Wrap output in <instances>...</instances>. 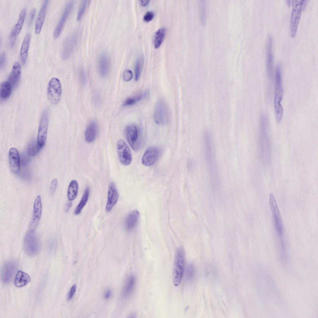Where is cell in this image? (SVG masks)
Returning a JSON list of instances; mask_svg holds the SVG:
<instances>
[{
	"label": "cell",
	"mask_w": 318,
	"mask_h": 318,
	"mask_svg": "<svg viewBox=\"0 0 318 318\" xmlns=\"http://www.w3.org/2000/svg\"><path fill=\"white\" fill-rule=\"evenodd\" d=\"M203 138L206 159L211 182L212 186L216 187H218L220 184V178L215 158L212 137L210 133L206 130L204 132Z\"/></svg>",
	"instance_id": "1"
},
{
	"label": "cell",
	"mask_w": 318,
	"mask_h": 318,
	"mask_svg": "<svg viewBox=\"0 0 318 318\" xmlns=\"http://www.w3.org/2000/svg\"><path fill=\"white\" fill-rule=\"evenodd\" d=\"M280 66L278 63L276 66L275 77L274 107L276 121L279 122L281 120L283 109L281 104L283 96Z\"/></svg>",
	"instance_id": "2"
},
{
	"label": "cell",
	"mask_w": 318,
	"mask_h": 318,
	"mask_svg": "<svg viewBox=\"0 0 318 318\" xmlns=\"http://www.w3.org/2000/svg\"><path fill=\"white\" fill-rule=\"evenodd\" d=\"M185 252L182 247L177 249L174 259L172 272V280L174 285L178 286L180 283L183 275L185 265Z\"/></svg>",
	"instance_id": "3"
},
{
	"label": "cell",
	"mask_w": 318,
	"mask_h": 318,
	"mask_svg": "<svg viewBox=\"0 0 318 318\" xmlns=\"http://www.w3.org/2000/svg\"><path fill=\"white\" fill-rule=\"evenodd\" d=\"M269 204L273 220L274 227L279 239L281 249L285 248L283 240L282 220L276 200L272 193L269 194Z\"/></svg>",
	"instance_id": "4"
},
{
	"label": "cell",
	"mask_w": 318,
	"mask_h": 318,
	"mask_svg": "<svg viewBox=\"0 0 318 318\" xmlns=\"http://www.w3.org/2000/svg\"><path fill=\"white\" fill-rule=\"evenodd\" d=\"M40 242L37 235L32 229L26 234L24 240V247L25 252L28 256H36L40 249Z\"/></svg>",
	"instance_id": "5"
},
{
	"label": "cell",
	"mask_w": 318,
	"mask_h": 318,
	"mask_svg": "<svg viewBox=\"0 0 318 318\" xmlns=\"http://www.w3.org/2000/svg\"><path fill=\"white\" fill-rule=\"evenodd\" d=\"M170 118V113L166 102L163 99L157 102L154 110V118L157 124L163 125L168 123Z\"/></svg>",
	"instance_id": "6"
},
{
	"label": "cell",
	"mask_w": 318,
	"mask_h": 318,
	"mask_svg": "<svg viewBox=\"0 0 318 318\" xmlns=\"http://www.w3.org/2000/svg\"><path fill=\"white\" fill-rule=\"evenodd\" d=\"M125 136L129 144L135 151L141 148L142 144V138L139 129L134 125L127 126L125 129Z\"/></svg>",
	"instance_id": "7"
},
{
	"label": "cell",
	"mask_w": 318,
	"mask_h": 318,
	"mask_svg": "<svg viewBox=\"0 0 318 318\" xmlns=\"http://www.w3.org/2000/svg\"><path fill=\"white\" fill-rule=\"evenodd\" d=\"M304 0L292 1V10L290 20V34L292 37L296 35L301 17Z\"/></svg>",
	"instance_id": "8"
},
{
	"label": "cell",
	"mask_w": 318,
	"mask_h": 318,
	"mask_svg": "<svg viewBox=\"0 0 318 318\" xmlns=\"http://www.w3.org/2000/svg\"><path fill=\"white\" fill-rule=\"evenodd\" d=\"M61 84L60 80L53 77L49 80L47 87V95L50 101L54 104H57L61 96Z\"/></svg>",
	"instance_id": "9"
},
{
	"label": "cell",
	"mask_w": 318,
	"mask_h": 318,
	"mask_svg": "<svg viewBox=\"0 0 318 318\" xmlns=\"http://www.w3.org/2000/svg\"><path fill=\"white\" fill-rule=\"evenodd\" d=\"M49 123L48 113L47 110L43 112L39 127L37 142L42 148L46 143Z\"/></svg>",
	"instance_id": "10"
},
{
	"label": "cell",
	"mask_w": 318,
	"mask_h": 318,
	"mask_svg": "<svg viewBox=\"0 0 318 318\" xmlns=\"http://www.w3.org/2000/svg\"><path fill=\"white\" fill-rule=\"evenodd\" d=\"M116 148L120 162L125 166L129 165L132 161V155L128 145L124 141L120 139L117 142Z\"/></svg>",
	"instance_id": "11"
},
{
	"label": "cell",
	"mask_w": 318,
	"mask_h": 318,
	"mask_svg": "<svg viewBox=\"0 0 318 318\" xmlns=\"http://www.w3.org/2000/svg\"><path fill=\"white\" fill-rule=\"evenodd\" d=\"M161 153V149L158 147L151 146L148 147L142 157V164L146 166L153 165L158 160Z\"/></svg>",
	"instance_id": "12"
},
{
	"label": "cell",
	"mask_w": 318,
	"mask_h": 318,
	"mask_svg": "<svg viewBox=\"0 0 318 318\" xmlns=\"http://www.w3.org/2000/svg\"><path fill=\"white\" fill-rule=\"evenodd\" d=\"M18 266V263L15 260H10L5 263L1 272L2 279L4 283L7 284L11 282Z\"/></svg>",
	"instance_id": "13"
},
{
	"label": "cell",
	"mask_w": 318,
	"mask_h": 318,
	"mask_svg": "<svg viewBox=\"0 0 318 318\" xmlns=\"http://www.w3.org/2000/svg\"><path fill=\"white\" fill-rule=\"evenodd\" d=\"M74 1H69L66 4L62 16L56 26L53 33V37L57 39L60 35L63 27L74 5Z\"/></svg>",
	"instance_id": "14"
},
{
	"label": "cell",
	"mask_w": 318,
	"mask_h": 318,
	"mask_svg": "<svg viewBox=\"0 0 318 318\" xmlns=\"http://www.w3.org/2000/svg\"><path fill=\"white\" fill-rule=\"evenodd\" d=\"M9 158L11 170L15 174H18L20 169V159L19 153L16 148H12L10 149Z\"/></svg>",
	"instance_id": "15"
},
{
	"label": "cell",
	"mask_w": 318,
	"mask_h": 318,
	"mask_svg": "<svg viewBox=\"0 0 318 318\" xmlns=\"http://www.w3.org/2000/svg\"><path fill=\"white\" fill-rule=\"evenodd\" d=\"M33 216L31 223V229L34 230L38 225L40 219L42 211V204L40 195H38L34 203Z\"/></svg>",
	"instance_id": "16"
},
{
	"label": "cell",
	"mask_w": 318,
	"mask_h": 318,
	"mask_svg": "<svg viewBox=\"0 0 318 318\" xmlns=\"http://www.w3.org/2000/svg\"><path fill=\"white\" fill-rule=\"evenodd\" d=\"M273 60L272 39L270 36L268 38L266 44V69L267 75L270 80L273 78Z\"/></svg>",
	"instance_id": "17"
},
{
	"label": "cell",
	"mask_w": 318,
	"mask_h": 318,
	"mask_svg": "<svg viewBox=\"0 0 318 318\" xmlns=\"http://www.w3.org/2000/svg\"><path fill=\"white\" fill-rule=\"evenodd\" d=\"M118 198V194L115 183L111 182L109 186L108 192L107 201L106 207V211L109 212L112 209L117 203Z\"/></svg>",
	"instance_id": "18"
},
{
	"label": "cell",
	"mask_w": 318,
	"mask_h": 318,
	"mask_svg": "<svg viewBox=\"0 0 318 318\" xmlns=\"http://www.w3.org/2000/svg\"><path fill=\"white\" fill-rule=\"evenodd\" d=\"M76 37V34L73 33L70 35L66 40L62 52V58L63 59L66 60L70 56L74 48Z\"/></svg>",
	"instance_id": "19"
},
{
	"label": "cell",
	"mask_w": 318,
	"mask_h": 318,
	"mask_svg": "<svg viewBox=\"0 0 318 318\" xmlns=\"http://www.w3.org/2000/svg\"><path fill=\"white\" fill-rule=\"evenodd\" d=\"M21 71V68L20 64L17 61L15 62L9 75L8 81L11 84L12 88L15 87L18 83Z\"/></svg>",
	"instance_id": "20"
},
{
	"label": "cell",
	"mask_w": 318,
	"mask_h": 318,
	"mask_svg": "<svg viewBox=\"0 0 318 318\" xmlns=\"http://www.w3.org/2000/svg\"><path fill=\"white\" fill-rule=\"evenodd\" d=\"M98 68L101 75L105 77L108 74L110 67V60L108 55L103 53L100 56L98 61Z\"/></svg>",
	"instance_id": "21"
},
{
	"label": "cell",
	"mask_w": 318,
	"mask_h": 318,
	"mask_svg": "<svg viewBox=\"0 0 318 318\" xmlns=\"http://www.w3.org/2000/svg\"><path fill=\"white\" fill-rule=\"evenodd\" d=\"M48 1L44 0L39 13L35 23V32L37 34L40 33L44 20L48 4Z\"/></svg>",
	"instance_id": "22"
},
{
	"label": "cell",
	"mask_w": 318,
	"mask_h": 318,
	"mask_svg": "<svg viewBox=\"0 0 318 318\" xmlns=\"http://www.w3.org/2000/svg\"><path fill=\"white\" fill-rule=\"evenodd\" d=\"M136 279L133 275H129L127 278L122 290V296L125 298L129 297L132 294L135 286Z\"/></svg>",
	"instance_id": "23"
},
{
	"label": "cell",
	"mask_w": 318,
	"mask_h": 318,
	"mask_svg": "<svg viewBox=\"0 0 318 318\" xmlns=\"http://www.w3.org/2000/svg\"><path fill=\"white\" fill-rule=\"evenodd\" d=\"M139 212L137 210H134L128 214L125 222V229L128 231L132 230L136 226L139 217Z\"/></svg>",
	"instance_id": "24"
},
{
	"label": "cell",
	"mask_w": 318,
	"mask_h": 318,
	"mask_svg": "<svg viewBox=\"0 0 318 318\" xmlns=\"http://www.w3.org/2000/svg\"><path fill=\"white\" fill-rule=\"evenodd\" d=\"M98 127L95 121H91L88 125L85 132V139L88 143L93 142L98 134Z\"/></svg>",
	"instance_id": "25"
},
{
	"label": "cell",
	"mask_w": 318,
	"mask_h": 318,
	"mask_svg": "<svg viewBox=\"0 0 318 318\" xmlns=\"http://www.w3.org/2000/svg\"><path fill=\"white\" fill-rule=\"evenodd\" d=\"M30 39V34L29 33H27L24 37L21 46L20 55L23 65L25 64L27 58Z\"/></svg>",
	"instance_id": "26"
},
{
	"label": "cell",
	"mask_w": 318,
	"mask_h": 318,
	"mask_svg": "<svg viewBox=\"0 0 318 318\" xmlns=\"http://www.w3.org/2000/svg\"><path fill=\"white\" fill-rule=\"evenodd\" d=\"M30 280V277L28 274L21 270H18L15 278L14 284L16 287H20L26 285Z\"/></svg>",
	"instance_id": "27"
},
{
	"label": "cell",
	"mask_w": 318,
	"mask_h": 318,
	"mask_svg": "<svg viewBox=\"0 0 318 318\" xmlns=\"http://www.w3.org/2000/svg\"><path fill=\"white\" fill-rule=\"evenodd\" d=\"M166 32V28H162L158 30L155 33L154 45L155 48H158L161 46L164 39Z\"/></svg>",
	"instance_id": "28"
},
{
	"label": "cell",
	"mask_w": 318,
	"mask_h": 318,
	"mask_svg": "<svg viewBox=\"0 0 318 318\" xmlns=\"http://www.w3.org/2000/svg\"><path fill=\"white\" fill-rule=\"evenodd\" d=\"M78 189V185L75 180H72L70 182L67 191V197L69 200L71 201L76 198Z\"/></svg>",
	"instance_id": "29"
},
{
	"label": "cell",
	"mask_w": 318,
	"mask_h": 318,
	"mask_svg": "<svg viewBox=\"0 0 318 318\" xmlns=\"http://www.w3.org/2000/svg\"><path fill=\"white\" fill-rule=\"evenodd\" d=\"M89 193V189L87 187L85 189L80 201L75 210L74 213L75 215H79L80 213L88 202Z\"/></svg>",
	"instance_id": "30"
},
{
	"label": "cell",
	"mask_w": 318,
	"mask_h": 318,
	"mask_svg": "<svg viewBox=\"0 0 318 318\" xmlns=\"http://www.w3.org/2000/svg\"><path fill=\"white\" fill-rule=\"evenodd\" d=\"M10 84L8 81H4L0 85V97L3 100L8 99L10 97L12 89Z\"/></svg>",
	"instance_id": "31"
},
{
	"label": "cell",
	"mask_w": 318,
	"mask_h": 318,
	"mask_svg": "<svg viewBox=\"0 0 318 318\" xmlns=\"http://www.w3.org/2000/svg\"><path fill=\"white\" fill-rule=\"evenodd\" d=\"M27 10L26 8H23L20 11L19 18L17 22L15 25L12 30L16 34H19L22 29L25 17L26 15Z\"/></svg>",
	"instance_id": "32"
},
{
	"label": "cell",
	"mask_w": 318,
	"mask_h": 318,
	"mask_svg": "<svg viewBox=\"0 0 318 318\" xmlns=\"http://www.w3.org/2000/svg\"><path fill=\"white\" fill-rule=\"evenodd\" d=\"M144 64V57L143 55L139 56L137 59L135 66V80H138L141 75Z\"/></svg>",
	"instance_id": "33"
},
{
	"label": "cell",
	"mask_w": 318,
	"mask_h": 318,
	"mask_svg": "<svg viewBox=\"0 0 318 318\" xmlns=\"http://www.w3.org/2000/svg\"><path fill=\"white\" fill-rule=\"evenodd\" d=\"M147 94V93L144 92L129 98L125 101L123 105L124 106H128L135 104L145 98Z\"/></svg>",
	"instance_id": "34"
},
{
	"label": "cell",
	"mask_w": 318,
	"mask_h": 318,
	"mask_svg": "<svg viewBox=\"0 0 318 318\" xmlns=\"http://www.w3.org/2000/svg\"><path fill=\"white\" fill-rule=\"evenodd\" d=\"M41 148L37 141L33 140L29 145L27 150L28 154L30 156H35L39 153Z\"/></svg>",
	"instance_id": "35"
},
{
	"label": "cell",
	"mask_w": 318,
	"mask_h": 318,
	"mask_svg": "<svg viewBox=\"0 0 318 318\" xmlns=\"http://www.w3.org/2000/svg\"><path fill=\"white\" fill-rule=\"evenodd\" d=\"M200 19L202 25L205 23L206 19V3L204 1H201L199 5Z\"/></svg>",
	"instance_id": "36"
},
{
	"label": "cell",
	"mask_w": 318,
	"mask_h": 318,
	"mask_svg": "<svg viewBox=\"0 0 318 318\" xmlns=\"http://www.w3.org/2000/svg\"><path fill=\"white\" fill-rule=\"evenodd\" d=\"M87 3V1L86 0H83L81 2L77 14V20H79L83 16L85 11Z\"/></svg>",
	"instance_id": "37"
},
{
	"label": "cell",
	"mask_w": 318,
	"mask_h": 318,
	"mask_svg": "<svg viewBox=\"0 0 318 318\" xmlns=\"http://www.w3.org/2000/svg\"><path fill=\"white\" fill-rule=\"evenodd\" d=\"M56 179H53L51 182L49 187V192L50 195H53L55 192L57 185Z\"/></svg>",
	"instance_id": "38"
},
{
	"label": "cell",
	"mask_w": 318,
	"mask_h": 318,
	"mask_svg": "<svg viewBox=\"0 0 318 318\" xmlns=\"http://www.w3.org/2000/svg\"><path fill=\"white\" fill-rule=\"evenodd\" d=\"M133 77V74L131 71L127 69L124 72L123 77L124 80L126 81H128L131 80Z\"/></svg>",
	"instance_id": "39"
},
{
	"label": "cell",
	"mask_w": 318,
	"mask_h": 318,
	"mask_svg": "<svg viewBox=\"0 0 318 318\" xmlns=\"http://www.w3.org/2000/svg\"><path fill=\"white\" fill-rule=\"evenodd\" d=\"M154 14L152 11H148L143 17V20L146 22H148L153 18Z\"/></svg>",
	"instance_id": "40"
},
{
	"label": "cell",
	"mask_w": 318,
	"mask_h": 318,
	"mask_svg": "<svg viewBox=\"0 0 318 318\" xmlns=\"http://www.w3.org/2000/svg\"><path fill=\"white\" fill-rule=\"evenodd\" d=\"M36 9L33 8L31 10L29 15L28 24L29 26L30 25L34 18L36 13Z\"/></svg>",
	"instance_id": "41"
},
{
	"label": "cell",
	"mask_w": 318,
	"mask_h": 318,
	"mask_svg": "<svg viewBox=\"0 0 318 318\" xmlns=\"http://www.w3.org/2000/svg\"><path fill=\"white\" fill-rule=\"evenodd\" d=\"M193 270L192 266H189L187 268L186 272V277L188 280L191 279L193 275Z\"/></svg>",
	"instance_id": "42"
},
{
	"label": "cell",
	"mask_w": 318,
	"mask_h": 318,
	"mask_svg": "<svg viewBox=\"0 0 318 318\" xmlns=\"http://www.w3.org/2000/svg\"><path fill=\"white\" fill-rule=\"evenodd\" d=\"M76 289V285L74 284L71 288L69 293L68 295L67 299L68 300H70L72 299L74 296Z\"/></svg>",
	"instance_id": "43"
},
{
	"label": "cell",
	"mask_w": 318,
	"mask_h": 318,
	"mask_svg": "<svg viewBox=\"0 0 318 318\" xmlns=\"http://www.w3.org/2000/svg\"><path fill=\"white\" fill-rule=\"evenodd\" d=\"M16 34L12 31L11 32L9 42L10 46L13 47L15 44Z\"/></svg>",
	"instance_id": "44"
},
{
	"label": "cell",
	"mask_w": 318,
	"mask_h": 318,
	"mask_svg": "<svg viewBox=\"0 0 318 318\" xmlns=\"http://www.w3.org/2000/svg\"><path fill=\"white\" fill-rule=\"evenodd\" d=\"M6 56L5 53L3 52L0 55V67L2 68L4 66L6 62Z\"/></svg>",
	"instance_id": "45"
},
{
	"label": "cell",
	"mask_w": 318,
	"mask_h": 318,
	"mask_svg": "<svg viewBox=\"0 0 318 318\" xmlns=\"http://www.w3.org/2000/svg\"><path fill=\"white\" fill-rule=\"evenodd\" d=\"M112 291L110 288H108L105 291L104 294V298L106 300L109 299L111 296Z\"/></svg>",
	"instance_id": "46"
},
{
	"label": "cell",
	"mask_w": 318,
	"mask_h": 318,
	"mask_svg": "<svg viewBox=\"0 0 318 318\" xmlns=\"http://www.w3.org/2000/svg\"><path fill=\"white\" fill-rule=\"evenodd\" d=\"M28 161V157L25 154H23L22 155L21 157V162L22 164L24 166H26L27 165Z\"/></svg>",
	"instance_id": "47"
},
{
	"label": "cell",
	"mask_w": 318,
	"mask_h": 318,
	"mask_svg": "<svg viewBox=\"0 0 318 318\" xmlns=\"http://www.w3.org/2000/svg\"><path fill=\"white\" fill-rule=\"evenodd\" d=\"M48 247L49 249L53 250L55 247V241L54 239H51L48 242Z\"/></svg>",
	"instance_id": "48"
},
{
	"label": "cell",
	"mask_w": 318,
	"mask_h": 318,
	"mask_svg": "<svg viewBox=\"0 0 318 318\" xmlns=\"http://www.w3.org/2000/svg\"><path fill=\"white\" fill-rule=\"evenodd\" d=\"M80 79L81 82L84 83L85 80V75L84 71L83 70L81 71L80 75Z\"/></svg>",
	"instance_id": "49"
},
{
	"label": "cell",
	"mask_w": 318,
	"mask_h": 318,
	"mask_svg": "<svg viewBox=\"0 0 318 318\" xmlns=\"http://www.w3.org/2000/svg\"><path fill=\"white\" fill-rule=\"evenodd\" d=\"M71 205L72 202L70 201L69 200V201H68L67 202L65 207L64 208L65 211L66 212H67L69 211V209H70V207L71 206Z\"/></svg>",
	"instance_id": "50"
},
{
	"label": "cell",
	"mask_w": 318,
	"mask_h": 318,
	"mask_svg": "<svg viewBox=\"0 0 318 318\" xmlns=\"http://www.w3.org/2000/svg\"><path fill=\"white\" fill-rule=\"evenodd\" d=\"M150 1L148 0H141L140 1L141 5L143 6H146L149 3Z\"/></svg>",
	"instance_id": "51"
}]
</instances>
